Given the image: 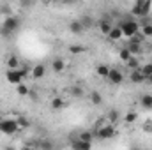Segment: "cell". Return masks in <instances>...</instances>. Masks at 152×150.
Listing matches in <instances>:
<instances>
[{"instance_id":"4fadbf2b","label":"cell","mask_w":152,"mask_h":150,"mask_svg":"<svg viewBox=\"0 0 152 150\" xmlns=\"http://www.w3.org/2000/svg\"><path fill=\"white\" fill-rule=\"evenodd\" d=\"M110 66H106V64H97L96 66V74L99 76V78H103V79H108V74H110Z\"/></svg>"},{"instance_id":"277c9868","label":"cell","mask_w":152,"mask_h":150,"mask_svg":"<svg viewBox=\"0 0 152 150\" xmlns=\"http://www.w3.org/2000/svg\"><path fill=\"white\" fill-rule=\"evenodd\" d=\"M25 78H27V74L21 71V67H18V69H7L5 71V79L11 85H18L21 81H25Z\"/></svg>"},{"instance_id":"d6a6232c","label":"cell","mask_w":152,"mask_h":150,"mask_svg":"<svg viewBox=\"0 0 152 150\" xmlns=\"http://www.w3.org/2000/svg\"><path fill=\"white\" fill-rule=\"evenodd\" d=\"M142 129H143L145 133H152V120H147V122L142 125Z\"/></svg>"},{"instance_id":"e575fe53","label":"cell","mask_w":152,"mask_h":150,"mask_svg":"<svg viewBox=\"0 0 152 150\" xmlns=\"http://www.w3.org/2000/svg\"><path fill=\"white\" fill-rule=\"evenodd\" d=\"M2 14H7V16H11V7H9V5H4V7H2Z\"/></svg>"},{"instance_id":"3957f363","label":"cell","mask_w":152,"mask_h":150,"mask_svg":"<svg viewBox=\"0 0 152 150\" xmlns=\"http://www.w3.org/2000/svg\"><path fill=\"white\" fill-rule=\"evenodd\" d=\"M18 131H21V129H20L16 118H9V117L0 118V133H2V134H5V136H12V134H16Z\"/></svg>"},{"instance_id":"f35d334b","label":"cell","mask_w":152,"mask_h":150,"mask_svg":"<svg viewBox=\"0 0 152 150\" xmlns=\"http://www.w3.org/2000/svg\"><path fill=\"white\" fill-rule=\"evenodd\" d=\"M46 2H51V0H46Z\"/></svg>"},{"instance_id":"5b68a950","label":"cell","mask_w":152,"mask_h":150,"mask_svg":"<svg viewBox=\"0 0 152 150\" xmlns=\"http://www.w3.org/2000/svg\"><path fill=\"white\" fill-rule=\"evenodd\" d=\"M96 136H97L99 140H110V138H113L115 136V125L112 124V122L101 125V127L96 131Z\"/></svg>"},{"instance_id":"1f68e13d","label":"cell","mask_w":152,"mask_h":150,"mask_svg":"<svg viewBox=\"0 0 152 150\" xmlns=\"http://www.w3.org/2000/svg\"><path fill=\"white\" fill-rule=\"evenodd\" d=\"M78 138L87 140V141H92V140H94V134H92L90 131H83V133H80V134H78Z\"/></svg>"},{"instance_id":"e0dca14e","label":"cell","mask_w":152,"mask_h":150,"mask_svg":"<svg viewBox=\"0 0 152 150\" xmlns=\"http://www.w3.org/2000/svg\"><path fill=\"white\" fill-rule=\"evenodd\" d=\"M88 99H90V103H92L94 106H101V104H103V101H104V99H103V95H101L97 90H92V92L88 94Z\"/></svg>"},{"instance_id":"52a82bcc","label":"cell","mask_w":152,"mask_h":150,"mask_svg":"<svg viewBox=\"0 0 152 150\" xmlns=\"http://www.w3.org/2000/svg\"><path fill=\"white\" fill-rule=\"evenodd\" d=\"M129 81L134 83V85H142V83H145V76L142 74L140 69H133L131 74H129Z\"/></svg>"},{"instance_id":"f546056e","label":"cell","mask_w":152,"mask_h":150,"mask_svg":"<svg viewBox=\"0 0 152 150\" xmlns=\"http://www.w3.org/2000/svg\"><path fill=\"white\" fill-rule=\"evenodd\" d=\"M106 120H108V122H112V124H115V122L118 120V111H117V110L108 111V115H106Z\"/></svg>"},{"instance_id":"8d00e7d4","label":"cell","mask_w":152,"mask_h":150,"mask_svg":"<svg viewBox=\"0 0 152 150\" xmlns=\"http://www.w3.org/2000/svg\"><path fill=\"white\" fill-rule=\"evenodd\" d=\"M145 83H147V85H152V74L145 78Z\"/></svg>"},{"instance_id":"7402d4cb","label":"cell","mask_w":152,"mask_h":150,"mask_svg":"<svg viewBox=\"0 0 152 150\" xmlns=\"http://www.w3.org/2000/svg\"><path fill=\"white\" fill-rule=\"evenodd\" d=\"M16 122H18L20 129H27V127H30V120H28L27 117H23V115H18V117H16Z\"/></svg>"},{"instance_id":"836d02e7","label":"cell","mask_w":152,"mask_h":150,"mask_svg":"<svg viewBox=\"0 0 152 150\" xmlns=\"http://www.w3.org/2000/svg\"><path fill=\"white\" fill-rule=\"evenodd\" d=\"M20 4H21L23 7H30V5L34 4V0H20Z\"/></svg>"},{"instance_id":"8992f818","label":"cell","mask_w":152,"mask_h":150,"mask_svg":"<svg viewBox=\"0 0 152 150\" xmlns=\"http://www.w3.org/2000/svg\"><path fill=\"white\" fill-rule=\"evenodd\" d=\"M124 73L118 71V69H110V74H108V81L112 85H122L124 83Z\"/></svg>"},{"instance_id":"9c48e42d","label":"cell","mask_w":152,"mask_h":150,"mask_svg":"<svg viewBox=\"0 0 152 150\" xmlns=\"http://www.w3.org/2000/svg\"><path fill=\"white\" fill-rule=\"evenodd\" d=\"M138 103H140V106L143 108V110H152V94H142L140 95V99H138Z\"/></svg>"},{"instance_id":"44dd1931","label":"cell","mask_w":152,"mask_h":150,"mask_svg":"<svg viewBox=\"0 0 152 150\" xmlns=\"http://www.w3.org/2000/svg\"><path fill=\"white\" fill-rule=\"evenodd\" d=\"M28 92H30V88L21 81V83H18L16 85V94L20 95V97H25V95H28Z\"/></svg>"},{"instance_id":"4dcf8cb0","label":"cell","mask_w":152,"mask_h":150,"mask_svg":"<svg viewBox=\"0 0 152 150\" xmlns=\"http://www.w3.org/2000/svg\"><path fill=\"white\" fill-rule=\"evenodd\" d=\"M138 23H140V27L149 25V23H152V16H149V14H142V18L138 20Z\"/></svg>"},{"instance_id":"d6986e66","label":"cell","mask_w":152,"mask_h":150,"mask_svg":"<svg viewBox=\"0 0 152 150\" xmlns=\"http://www.w3.org/2000/svg\"><path fill=\"white\" fill-rule=\"evenodd\" d=\"M126 66L133 71V69H140V66H142V64H140V58H138L136 55H131V57L126 60Z\"/></svg>"},{"instance_id":"ba28073f","label":"cell","mask_w":152,"mask_h":150,"mask_svg":"<svg viewBox=\"0 0 152 150\" xmlns=\"http://www.w3.org/2000/svg\"><path fill=\"white\" fill-rule=\"evenodd\" d=\"M69 32H71V34H75V36H80V34H83V32H85V27L81 25V21H80V20H73V21L69 23Z\"/></svg>"},{"instance_id":"30bf717a","label":"cell","mask_w":152,"mask_h":150,"mask_svg":"<svg viewBox=\"0 0 152 150\" xmlns=\"http://www.w3.org/2000/svg\"><path fill=\"white\" fill-rule=\"evenodd\" d=\"M71 147L76 150H88L92 149V141H87V140H81V138H76V141L71 143Z\"/></svg>"},{"instance_id":"ffe728a7","label":"cell","mask_w":152,"mask_h":150,"mask_svg":"<svg viewBox=\"0 0 152 150\" xmlns=\"http://www.w3.org/2000/svg\"><path fill=\"white\" fill-rule=\"evenodd\" d=\"M51 69H53L55 73H62V71L66 69V62H64L62 58H55V60L51 62Z\"/></svg>"},{"instance_id":"5bb4252c","label":"cell","mask_w":152,"mask_h":150,"mask_svg":"<svg viewBox=\"0 0 152 150\" xmlns=\"http://www.w3.org/2000/svg\"><path fill=\"white\" fill-rule=\"evenodd\" d=\"M106 37L110 39V41H120V39L124 37V34H122V28H120L118 25L112 27V30L108 32V36H106Z\"/></svg>"},{"instance_id":"603a6c76","label":"cell","mask_w":152,"mask_h":150,"mask_svg":"<svg viewBox=\"0 0 152 150\" xmlns=\"http://www.w3.org/2000/svg\"><path fill=\"white\" fill-rule=\"evenodd\" d=\"M69 92H71V95L76 97V99H81V97L85 95V92H83V88H81V87H71V88H69Z\"/></svg>"},{"instance_id":"484cf974","label":"cell","mask_w":152,"mask_h":150,"mask_svg":"<svg viewBox=\"0 0 152 150\" xmlns=\"http://www.w3.org/2000/svg\"><path fill=\"white\" fill-rule=\"evenodd\" d=\"M140 32L145 36V39L152 37V23H149V25H143V27H140Z\"/></svg>"},{"instance_id":"7a4b0ae2","label":"cell","mask_w":152,"mask_h":150,"mask_svg":"<svg viewBox=\"0 0 152 150\" xmlns=\"http://www.w3.org/2000/svg\"><path fill=\"white\" fill-rule=\"evenodd\" d=\"M117 25L122 28V34L126 37H133L136 32H140V23H138V20H133V18H124Z\"/></svg>"},{"instance_id":"f1b7e54d","label":"cell","mask_w":152,"mask_h":150,"mask_svg":"<svg viewBox=\"0 0 152 150\" xmlns=\"http://www.w3.org/2000/svg\"><path fill=\"white\" fill-rule=\"evenodd\" d=\"M140 71H142V74L145 76V78L151 76L152 74V62L151 64H145V66H140Z\"/></svg>"},{"instance_id":"4316f807","label":"cell","mask_w":152,"mask_h":150,"mask_svg":"<svg viewBox=\"0 0 152 150\" xmlns=\"http://www.w3.org/2000/svg\"><path fill=\"white\" fill-rule=\"evenodd\" d=\"M69 51H71L73 55H80V53L85 51V46H81V44H71V46H69Z\"/></svg>"},{"instance_id":"ac0fdd59","label":"cell","mask_w":152,"mask_h":150,"mask_svg":"<svg viewBox=\"0 0 152 150\" xmlns=\"http://www.w3.org/2000/svg\"><path fill=\"white\" fill-rule=\"evenodd\" d=\"M97 27H99V30H101V34H104V36H108V32L112 30V21H108V20H101V21H97Z\"/></svg>"},{"instance_id":"d4e9b609","label":"cell","mask_w":152,"mask_h":150,"mask_svg":"<svg viewBox=\"0 0 152 150\" xmlns=\"http://www.w3.org/2000/svg\"><path fill=\"white\" fill-rule=\"evenodd\" d=\"M80 21H81V25L85 27V30H87V28H92V27H94V20H92L90 16H83V18H80Z\"/></svg>"},{"instance_id":"2e32d148","label":"cell","mask_w":152,"mask_h":150,"mask_svg":"<svg viewBox=\"0 0 152 150\" xmlns=\"http://www.w3.org/2000/svg\"><path fill=\"white\" fill-rule=\"evenodd\" d=\"M67 106V103L62 99V97H53L51 99V110L53 111H60V110H64Z\"/></svg>"},{"instance_id":"74e56055","label":"cell","mask_w":152,"mask_h":150,"mask_svg":"<svg viewBox=\"0 0 152 150\" xmlns=\"http://www.w3.org/2000/svg\"><path fill=\"white\" fill-rule=\"evenodd\" d=\"M60 2H62V4H67V5H69V4H75L76 0H60Z\"/></svg>"},{"instance_id":"9a60e30c","label":"cell","mask_w":152,"mask_h":150,"mask_svg":"<svg viewBox=\"0 0 152 150\" xmlns=\"http://www.w3.org/2000/svg\"><path fill=\"white\" fill-rule=\"evenodd\" d=\"M5 66H7V69H18V67H21V62L16 55H9L5 58Z\"/></svg>"},{"instance_id":"83f0119b","label":"cell","mask_w":152,"mask_h":150,"mask_svg":"<svg viewBox=\"0 0 152 150\" xmlns=\"http://www.w3.org/2000/svg\"><path fill=\"white\" fill-rule=\"evenodd\" d=\"M136 120H138V115H136L134 111H129L126 117H124V122H126V124H134Z\"/></svg>"},{"instance_id":"7c38bea8","label":"cell","mask_w":152,"mask_h":150,"mask_svg":"<svg viewBox=\"0 0 152 150\" xmlns=\"http://www.w3.org/2000/svg\"><path fill=\"white\" fill-rule=\"evenodd\" d=\"M126 48H127L133 55H140V53L143 51V44H142V42H134V41H127Z\"/></svg>"},{"instance_id":"d590c367","label":"cell","mask_w":152,"mask_h":150,"mask_svg":"<svg viewBox=\"0 0 152 150\" xmlns=\"http://www.w3.org/2000/svg\"><path fill=\"white\" fill-rule=\"evenodd\" d=\"M28 95H30V99H32V101H37V99H39L37 92H34V90H30V92H28Z\"/></svg>"},{"instance_id":"cb8c5ba5","label":"cell","mask_w":152,"mask_h":150,"mask_svg":"<svg viewBox=\"0 0 152 150\" xmlns=\"http://www.w3.org/2000/svg\"><path fill=\"white\" fill-rule=\"evenodd\" d=\"M131 55H133V53H131V51H129V50H127V48H126V46H124V48H120V50H118V58H120V60H122V62H126V60H127V58H129V57H131Z\"/></svg>"},{"instance_id":"8fae6325","label":"cell","mask_w":152,"mask_h":150,"mask_svg":"<svg viewBox=\"0 0 152 150\" xmlns=\"http://www.w3.org/2000/svg\"><path fill=\"white\" fill-rule=\"evenodd\" d=\"M44 74H46V67H44L42 64L34 66V67H32V71H30V76H32L34 79H41V78H44Z\"/></svg>"},{"instance_id":"6da1fadb","label":"cell","mask_w":152,"mask_h":150,"mask_svg":"<svg viewBox=\"0 0 152 150\" xmlns=\"http://www.w3.org/2000/svg\"><path fill=\"white\" fill-rule=\"evenodd\" d=\"M21 28V20L20 18H16V16H5V20L2 21V25H0V37L4 39H11L18 30Z\"/></svg>"}]
</instances>
